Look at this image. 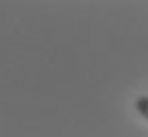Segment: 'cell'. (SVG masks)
<instances>
[{
	"mask_svg": "<svg viewBox=\"0 0 148 137\" xmlns=\"http://www.w3.org/2000/svg\"><path fill=\"white\" fill-rule=\"evenodd\" d=\"M133 106H136L138 114L142 116V118H146V120H148V95H140Z\"/></svg>",
	"mask_w": 148,
	"mask_h": 137,
	"instance_id": "obj_1",
	"label": "cell"
}]
</instances>
